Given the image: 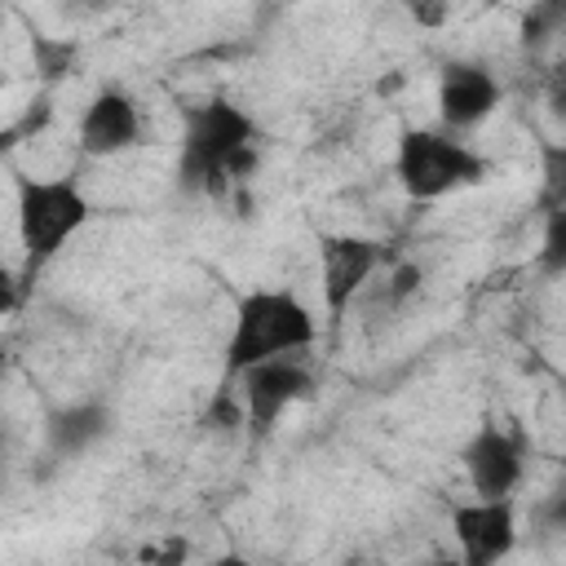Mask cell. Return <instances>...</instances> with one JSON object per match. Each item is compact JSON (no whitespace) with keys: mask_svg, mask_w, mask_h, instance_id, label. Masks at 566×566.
Returning a JSON list of instances; mask_svg holds the SVG:
<instances>
[{"mask_svg":"<svg viewBox=\"0 0 566 566\" xmlns=\"http://www.w3.org/2000/svg\"><path fill=\"white\" fill-rule=\"evenodd\" d=\"M256 155H261V128L243 106L226 97H208L181 111V146H177L181 190L226 199L230 186L252 177Z\"/></svg>","mask_w":566,"mask_h":566,"instance_id":"obj_1","label":"cell"},{"mask_svg":"<svg viewBox=\"0 0 566 566\" xmlns=\"http://www.w3.org/2000/svg\"><path fill=\"white\" fill-rule=\"evenodd\" d=\"M318 340V318L314 310L287 292V287H252L239 296L230 336H226V385H234L248 367L305 354Z\"/></svg>","mask_w":566,"mask_h":566,"instance_id":"obj_2","label":"cell"},{"mask_svg":"<svg viewBox=\"0 0 566 566\" xmlns=\"http://www.w3.org/2000/svg\"><path fill=\"white\" fill-rule=\"evenodd\" d=\"M13 208H18V239H22V261L27 274H40L66 239H75L88 221V199L75 177H13Z\"/></svg>","mask_w":566,"mask_h":566,"instance_id":"obj_3","label":"cell"},{"mask_svg":"<svg viewBox=\"0 0 566 566\" xmlns=\"http://www.w3.org/2000/svg\"><path fill=\"white\" fill-rule=\"evenodd\" d=\"M394 177L411 199L433 203V199H447L455 190L482 186L486 159L447 128L411 124L398 133V146H394Z\"/></svg>","mask_w":566,"mask_h":566,"instance_id":"obj_4","label":"cell"},{"mask_svg":"<svg viewBox=\"0 0 566 566\" xmlns=\"http://www.w3.org/2000/svg\"><path fill=\"white\" fill-rule=\"evenodd\" d=\"M380 261H385V248L367 234H327V239H318V287H323V310H327L332 327L367 292Z\"/></svg>","mask_w":566,"mask_h":566,"instance_id":"obj_5","label":"cell"},{"mask_svg":"<svg viewBox=\"0 0 566 566\" xmlns=\"http://www.w3.org/2000/svg\"><path fill=\"white\" fill-rule=\"evenodd\" d=\"M234 385H239V389H234L239 411H243V420H248L256 433L274 429V420H279L283 411H292L296 402H305V398L314 394V376H310V367L301 363V354L256 363V367H248Z\"/></svg>","mask_w":566,"mask_h":566,"instance_id":"obj_6","label":"cell"},{"mask_svg":"<svg viewBox=\"0 0 566 566\" xmlns=\"http://www.w3.org/2000/svg\"><path fill=\"white\" fill-rule=\"evenodd\" d=\"M460 469L473 486V500H513L526 469L522 438L495 420H482L460 447Z\"/></svg>","mask_w":566,"mask_h":566,"instance_id":"obj_7","label":"cell"},{"mask_svg":"<svg viewBox=\"0 0 566 566\" xmlns=\"http://www.w3.org/2000/svg\"><path fill=\"white\" fill-rule=\"evenodd\" d=\"M451 539L460 566H500L517 548L513 500H464L451 509Z\"/></svg>","mask_w":566,"mask_h":566,"instance_id":"obj_8","label":"cell"},{"mask_svg":"<svg viewBox=\"0 0 566 566\" xmlns=\"http://www.w3.org/2000/svg\"><path fill=\"white\" fill-rule=\"evenodd\" d=\"M500 97H504V88L491 75V66H482V62L455 57L438 75V119L447 124V133L478 128L500 106Z\"/></svg>","mask_w":566,"mask_h":566,"instance_id":"obj_9","label":"cell"},{"mask_svg":"<svg viewBox=\"0 0 566 566\" xmlns=\"http://www.w3.org/2000/svg\"><path fill=\"white\" fill-rule=\"evenodd\" d=\"M75 137H80V150L84 155L111 159V155L137 146V137H142V111H137V102L124 88H102L84 106Z\"/></svg>","mask_w":566,"mask_h":566,"instance_id":"obj_10","label":"cell"},{"mask_svg":"<svg viewBox=\"0 0 566 566\" xmlns=\"http://www.w3.org/2000/svg\"><path fill=\"white\" fill-rule=\"evenodd\" d=\"M111 407L102 402H66L57 411H49L44 420V447L53 460H75L84 451H93L106 433H111Z\"/></svg>","mask_w":566,"mask_h":566,"instance_id":"obj_11","label":"cell"},{"mask_svg":"<svg viewBox=\"0 0 566 566\" xmlns=\"http://www.w3.org/2000/svg\"><path fill=\"white\" fill-rule=\"evenodd\" d=\"M539 208L544 212L566 208V142L539 146Z\"/></svg>","mask_w":566,"mask_h":566,"instance_id":"obj_12","label":"cell"},{"mask_svg":"<svg viewBox=\"0 0 566 566\" xmlns=\"http://www.w3.org/2000/svg\"><path fill=\"white\" fill-rule=\"evenodd\" d=\"M535 270L544 279H562L566 274V208L544 212V234L535 248Z\"/></svg>","mask_w":566,"mask_h":566,"instance_id":"obj_13","label":"cell"},{"mask_svg":"<svg viewBox=\"0 0 566 566\" xmlns=\"http://www.w3.org/2000/svg\"><path fill=\"white\" fill-rule=\"evenodd\" d=\"M31 53H35V71L40 80H62L75 66V44L71 40H53V35H31Z\"/></svg>","mask_w":566,"mask_h":566,"instance_id":"obj_14","label":"cell"},{"mask_svg":"<svg viewBox=\"0 0 566 566\" xmlns=\"http://www.w3.org/2000/svg\"><path fill=\"white\" fill-rule=\"evenodd\" d=\"M531 535H535V539H557V535H566V491L539 495V500L531 504Z\"/></svg>","mask_w":566,"mask_h":566,"instance_id":"obj_15","label":"cell"},{"mask_svg":"<svg viewBox=\"0 0 566 566\" xmlns=\"http://www.w3.org/2000/svg\"><path fill=\"white\" fill-rule=\"evenodd\" d=\"M420 283H424L420 265H411V261H398V265L389 270V279H385V301H389V310H398L407 296H416V292H420Z\"/></svg>","mask_w":566,"mask_h":566,"instance_id":"obj_16","label":"cell"},{"mask_svg":"<svg viewBox=\"0 0 566 566\" xmlns=\"http://www.w3.org/2000/svg\"><path fill=\"white\" fill-rule=\"evenodd\" d=\"M544 102L557 119H566V62H557L548 75H544Z\"/></svg>","mask_w":566,"mask_h":566,"instance_id":"obj_17","label":"cell"},{"mask_svg":"<svg viewBox=\"0 0 566 566\" xmlns=\"http://www.w3.org/2000/svg\"><path fill=\"white\" fill-rule=\"evenodd\" d=\"M447 4H411V18L420 22V27H442L447 22Z\"/></svg>","mask_w":566,"mask_h":566,"instance_id":"obj_18","label":"cell"},{"mask_svg":"<svg viewBox=\"0 0 566 566\" xmlns=\"http://www.w3.org/2000/svg\"><path fill=\"white\" fill-rule=\"evenodd\" d=\"M181 557H186V544H181V539H168L164 553L155 557V566H181Z\"/></svg>","mask_w":566,"mask_h":566,"instance_id":"obj_19","label":"cell"},{"mask_svg":"<svg viewBox=\"0 0 566 566\" xmlns=\"http://www.w3.org/2000/svg\"><path fill=\"white\" fill-rule=\"evenodd\" d=\"M208 566H261V562H252V557H243V553H221V557H212Z\"/></svg>","mask_w":566,"mask_h":566,"instance_id":"obj_20","label":"cell"},{"mask_svg":"<svg viewBox=\"0 0 566 566\" xmlns=\"http://www.w3.org/2000/svg\"><path fill=\"white\" fill-rule=\"evenodd\" d=\"M420 566H460V557H433V562H420Z\"/></svg>","mask_w":566,"mask_h":566,"instance_id":"obj_21","label":"cell"},{"mask_svg":"<svg viewBox=\"0 0 566 566\" xmlns=\"http://www.w3.org/2000/svg\"><path fill=\"white\" fill-rule=\"evenodd\" d=\"M340 566H363V562H340Z\"/></svg>","mask_w":566,"mask_h":566,"instance_id":"obj_22","label":"cell"}]
</instances>
